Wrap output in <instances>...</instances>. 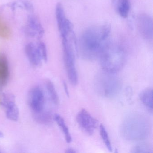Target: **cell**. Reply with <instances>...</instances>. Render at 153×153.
<instances>
[{
	"instance_id": "15",
	"label": "cell",
	"mask_w": 153,
	"mask_h": 153,
	"mask_svg": "<svg viewBox=\"0 0 153 153\" xmlns=\"http://www.w3.org/2000/svg\"><path fill=\"white\" fill-rule=\"evenodd\" d=\"M53 120L56 122L59 127L60 128L65 136V140L68 143H71L72 141V137L70 133L68 126L65 123L64 119L62 116L58 114H55L53 116Z\"/></svg>"
},
{
	"instance_id": "21",
	"label": "cell",
	"mask_w": 153,
	"mask_h": 153,
	"mask_svg": "<svg viewBox=\"0 0 153 153\" xmlns=\"http://www.w3.org/2000/svg\"><path fill=\"white\" fill-rule=\"evenodd\" d=\"M37 45L43 61L45 62L47 61L48 56H47V49H46V45L44 43L42 42H39Z\"/></svg>"
},
{
	"instance_id": "19",
	"label": "cell",
	"mask_w": 153,
	"mask_h": 153,
	"mask_svg": "<svg viewBox=\"0 0 153 153\" xmlns=\"http://www.w3.org/2000/svg\"><path fill=\"white\" fill-rule=\"evenodd\" d=\"M131 152L132 153H153V147L150 144L142 143L137 144L132 148Z\"/></svg>"
},
{
	"instance_id": "8",
	"label": "cell",
	"mask_w": 153,
	"mask_h": 153,
	"mask_svg": "<svg viewBox=\"0 0 153 153\" xmlns=\"http://www.w3.org/2000/svg\"><path fill=\"white\" fill-rule=\"evenodd\" d=\"M149 15L142 14L138 16L137 20L138 29L141 36L148 42H152L153 38V23Z\"/></svg>"
},
{
	"instance_id": "23",
	"label": "cell",
	"mask_w": 153,
	"mask_h": 153,
	"mask_svg": "<svg viewBox=\"0 0 153 153\" xmlns=\"http://www.w3.org/2000/svg\"><path fill=\"white\" fill-rule=\"evenodd\" d=\"M65 152L67 153H75L76 152V151L73 149L71 148H69L66 149Z\"/></svg>"
},
{
	"instance_id": "22",
	"label": "cell",
	"mask_w": 153,
	"mask_h": 153,
	"mask_svg": "<svg viewBox=\"0 0 153 153\" xmlns=\"http://www.w3.org/2000/svg\"><path fill=\"white\" fill-rule=\"evenodd\" d=\"M63 86H64V90H65V93L68 97L69 96V92L68 88V85L66 82H63Z\"/></svg>"
},
{
	"instance_id": "14",
	"label": "cell",
	"mask_w": 153,
	"mask_h": 153,
	"mask_svg": "<svg viewBox=\"0 0 153 153\" xmlns=\"http://www.w3.org/2000/svg\"><path fill=\"white\" fill-rule=\"evenodd\" d=\"M33 116L37 122L45 125L51 124L53 120V116L52 114L45 111L44 109L39 112L33 113Z\"/></svg>"
},
{
	"instance_id": "7",
	"label": "cell",
	"mask_w": 153,
	"mask_h": 153,
	"mask_svg": "<svg viewBox=\"0 0 153 153\" xmlns=\"http://www.w3.org/2000/svg\"><path fill=\"white\" fill-rule=\"evenodd\" d=\"M28 103L33 113L39 112L44 109L45 97L44 93L40 87H34L28 95Z\"/></svg>"
},
{
	"instance_id": "4",
	"label": "cell",
	"mask_w": 153,
	"mask_h": 153,
	"mask_svg": "<svg viewBox=\"0 0 153 153\" xmlns=\"http://www.w3.org/2000/svg\"><path fill=\"white\" fill-rule=\"evenodd\" d=\"M63 50V60L70 82L76 85L78 75L76 66V54L77 53L76 40L73 30L61 35Z\"/></svg>"
},
{
	"instance_id": "25",
	"label": "cell",
	"mask_w": 153,
	"mask_h": 153,
	"mask_svg": "<svg viewBox=\"0 0 153 153\" xmlns=\"http://www.w3.org/2000/svg\"><path fill=\"white\" fill-rule=\"evenodd\" d=\"M0 152H1V151H0Z\"/></svg>"
},
{
	"instance_id": "2",
	"label": "cell",
	"mask_w": 153,
	"mask_h": 153,
	"mask_svg": "<svg viewBox=\"0 0 153 153\" xmlns=\"http://www.w3.org/2000/svg\"><path fill=\"white\" fill-rule=\"evenodd\" d=\"M121 132L127 140L137 141L144 139L150 131V124L146 117L138 114L128 115L122 123Z\"/></svg>"
},
{
	"instance_id": "13",
	"label": "cell",
	"mask_w": 153,
	"mask_h": 153,
	"mask_svg": "<svg viewBox=\"0 0 153 153\" xmlns=\"http://www.w3.org/2000/svg\"><path fill=\"white\" fill-rule=\"evenodd\" d=\"M153 89L150 88L143 90L139 95L140 99L141 102L151 111L153 110Z\"/></svg>"
},
{
	"instance_id": "17",
	"label": "cell",
	"mask_w": 153,
	"mask_h": 153,
	"mask_svg": "<svg viewBox=\"0 0 153 153\" xmlns=\"http://www.w3.org/2000/svg\"><path fill=\"white\" fill-rule=\"evenodd\" d=\"M6 116L9 120L17 121L19 118V110L16 104L9 105L5 108Z\"/></svg>"
},
{
	"instance_id": "5",
	"label": "cell",
	"mask_w": 153,
	"mask_h": 153,
	"mask_svg": "<svg viewBox=\"0 0 153 153\" xmlns=\"http://www.w3.org/2000/svg\"><path fill=\"white\" fill-rule=\"evenodd\" d=\"M115 74L103 70L96 75L94 86L99 95L105 98H113L120 93L121 83Z\"/></svg>"
},
{
	"instance_id": "9",
	"label": "cell",
	"mask_w": 153,
	"mask_h": 153,
	"mask_svg": "<svg viewBox=\"0 0 153 153\" xmlns=\"http://www.w3.org/2000/svg\"><path fill=\"white\" fill-rule=\"evenodd\" d=\"M25 30L27 36L33 37L41 38L44 33L43 27L36 17L33 15H30L27 18Z\"/></svg>"
},
{
	"instance_id": "16",
	"label": "cell",
	"mask_w": 153,
	"mask_h": 153,
	"mask_svg": "<svg viewBox=\"0 0 153 153\" xmlns=\"http://www.w3.org/2000/svg\"><path fill=\"white\" fill-rule=\"evenodd\" d=\"M45 86L52 102L55 105H58L59 103V99L53 83L50 80H47L45 83Z\"/></svg>"
},
{
	"instance_id": "6",
	"label": "cell",
	"mask_w": 153,
	"mask_h": 153,
	"mask_svg": "<svg viewBox=\"0 0 153 153\" xmlns=\"http://www.w3.org/2000/svg\"><path fill=\"white\" fill-rule=\"evenodd\" d=\"M76 120L82 130L88 135H93L98 125V121L85 109L79 112Z\"/></svg>"
},
{
	"instance_id": "3",
	"label": "cell",
	"mask_w": 153,
	"mask_h": 153,
	"mask_svg": "<svg viewBox=\"0 0 153 153\" xmlns=\"http://www.w3.org/2000/svg\"><path fill=\"white\" fill-rule=\"evenodd\" d=\"M103 70L116 73L124 66L127 55L124 48L120 45L108 42L99 57Z\"/></svg>"
},
{
	"instance_id": "10",
	"label": "cell",
	"mask_w": 153,
	"mask_h": 153,
	"mask_svg": "<svg viewBox=\"0 0 153 153\" xmlns=\"http://www.w3.org/2000/svg\"><path fill=\"white\" fill-rule=\"evenodd\" d=\"M25 51L32 66L34 67L41 66L43 60L37 44L32 42L27 43L25 47Z\"/></svg>"
},
{
	"instance_id": "20",
	"label": "cell",
	"mask_w": 153,
	"mask_h": 153,
	"mask_svg": "<svg viewBox=\"0 0 153 153\" xmlns=\"http://www.w3.org/2000/svg\"><path fill=\"white\" fill-rule=\"evenodd\" d=\"M100 133L105 145L109 151L112 152L113 150L112 146L110 140V137L107 131L105 129V127L103 124H101L100 125Z\"/></svg>"
},
{
	"instance_id": "12",
	"label": "cell",
	"mask_w": 153,
	"mask_h": 153,
	"mask_svg": "<svg viewBox=\"0 0 153 153\" xmlns=\"http://www.w3.org/2000/svg\"><path fill=\"white\" fill-rule=\"evenodd\" d=\"M117 14L123 18L128 17L130 11V0H111Z\"/></svg>"
},
{
	"instance_id": "24",
	"label": "cell",
	"mask_w": 153,
	"mask_h": 153,
	"mask_svg": "<svg viewBox=\"0 0 153 153\" xmlns=\"http://www.w3.org/2000/svg\"><path fill=\"white\" fill-rule=\"evenodd\" d=\"M3 137V134L1 132V131H0V138L2 137Z\"/></svg>"
},
{
	"instance_id": "18",
	"label": "cell",
	"mask_w": 153,
	"mask_h": 153,
	"mask_svg": "<svg viewBox=\"0 0 153 153\" xmlns=\"http://www.w3.org/2000/svg\"><path fill=\"white\" fill-rule=\"evenodd\" d=\"M11 32L7 24L0 17V37L8 39L11 37Z\"/></svg>"
},
{
	"instance_id": "1",
	"label": "cell",
	"mask_w": 153,
	"mask_h": 153,
	"mask_svg": "<svg viewBox=\"0 0 153 153\" xmlns=\"http://www.w3.org/2000/svg\"><path fill=\"white\" fill-rule=\"evenodd\" d=\"M111 27L107 24H99L88 27L80 36L77 52L86 60L99 58L108 42Z\"/></svg>"
},
{
	"instance_id": "11",
	"label": "cell",
	"mask_w": 153,
	"mask_h": 153,
	"mask_svg": "<svg viewBox=\"0 0 153 153\" xmlns=\"http://www.w3.org/2000/svg\"><path fill=\"white\" fill-rule=\"evenodd\" d=\"M9 75V67L6 55L0 54V88L7 85Z\"/></svg>"
}]
</instances>
